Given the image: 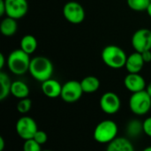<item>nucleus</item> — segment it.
I'll return each instance as SVG.
<instances>
[{"label":"nucleus","instance_id":"obj_23","mask_svg":"<svg viewBox=\"0 0 151 151\" xmlns=\"http://www.w3.org/2000/svg\"><path fill=\"white\" fill-rule=\"evenodd\" d=\"M31 107H32V102L28 97L19 99V101L17 104V110L21 114L27 113L31 110Z\"/></svg>","mask_w":151,"mask_h":151},{"label":"nucleus","instance_id":"obj_6","mask_svg":"<svg viewBox=\"0 0 151 151\" xmlns=\"http://www.w3.org/2000/svg\"><path fill=\"white\" fill-rule=\"evenodd\" d=\"M63 15L71 24H81L84 21L86 12L83 6L76 1H69L63 7Z\"/></svg>","mask_w":151,"mask_h":151},{"label":"nucleus","instance_id":"obj_16","mask_svg":"<svg viewBox=\"0 0 151 151\" xmlns=\"http://www.w3.org/2000/svg\"><path fill=\"white\" fill-rule=\"evenodd\" d=\"M18 30V23L17 19L6 16L2 19L0 23V32L4 36L11 37L16 34Z\"/></svg>","mask_w":151,"mask_h":151},{"label":"nucleus","instance_id":"obj_35","mask_svg":"<svg viewBox=\"0 0 151 151\" xmlns=\"http://www.w3.org/2000/svg\"><path fill=\"white\" fill-rule=\"evenodd\" d=\"M150 2H151V0H150Z\"/></svg>","mask_w":151,"mask_h":151},{"label":"nucleus","instance_id":"obj_11","mask_svg":"<svg viewBox=\"0 0 151 151\" xmlns=\"http://www.w3.org/2000/svg\"><path fill=\"white\" fill-rule=\"evenodd\" d=\"M6 16L19 19L23 18L28 12L27 0H4Z\"/></svg>","mask_w":151,"mask_h":151},{"label":"nucleus","instance_id":"obj_4","mask_svg":"<svg viewBox=\"0 0 151 151\" xmlns=\"http://www.w3.org/2000/svg\"><path fill=\"white\" fill-rule=\"evenodd\" d=\"M118 126L115 121L105 119L98 123L94 130V139L102 144H109L118 135Z\"/></svg>","mask_w":151,"mask_h":151},{"label":"nucleus","instance_id":"obj_1","mask_svg":"<svg viewBox=\"0 0 151 151\" xmlns=\"http://www.w3.org/2000/svg\"><path fill=\"white\" fill-rule=\"evenodd\" d=\"M53 64L47 57L36 56L31 59L28 72L37 81L43 82L50 79L53 74Z\"/></svg>","mask_w":151,"mask_h":151},{"label":"nucleus","instance_id":"obj_3","mask_svg":"<svg viewBox=\"0 0 151 151\" xmlns=\"http://www.w3.org/2000/svg\"><path fill=\"white\" fill-rule=\"evenodd\" d=\"M21 49L12 50L7 57L6 63L10 72L15 75H23L29 70L31 58Z\"/></svg>","mask_w":151,"mask_h":151},{"label":"nucleus","instance_id":"obj_13","mask_svg":"<svg viewBox=\"0 0 151 151\" xmlns=\"http://www.w3.org/2000/svg\"><path fill=\"white\" fill-rule=\"evenodd\" d=\"M144 65L145 62L142 58V53L134 51L127 56L125 67L128 73H140V72L143 69Z\"/></svg>","mask_w":151,"mask_h":151},{"label":"nucleus","instance_id":"obj_21","mask_svg":"<svg viewBox=\"0 0 151 151\" xmlns=\"http://www.w3.org/2000/svg\"><path fill=\"white\" fill-rule=\"evenodd\" d=\"M0 85H1L0 100L3 101L11 94V87H12V81L9 76L3 71L0 73Z\"/></svg>","mask_w":151,"mask_h":151},{"label":"nucleus","instance_id":"obj_8","mask_svg":"<svg viewBox=\"0 0 151 151\" xmlns=\"http://www.w3.org/2000/svg\"><path fill=\"white\" fill-rule=\"evenodd\" d=\"M37 131V124L31 117H21L16 123V132L18 135L24 141L33 139Z\"/></svg>","mask_w":151,"mask_h":151},{"label":"nucleus","instance_id":"obj_26","mask_svg":"<svg viewBox=\"0 0 151 151\" xmlns=\"http://www.w3.org/2000/svg\"><path fill=\"white\" fill-rule=\"evenodd\" d=\"M143 122V133L151 138V117H148Z\"/></svg>","mask_w":151,"mask_h":151},{"label":"nucleus","instance_id":"obj_24","mask_svg":"<svg viewBox=\"0 0 151 151\" xmlns=\"http://www.w3.org/2000/svg\"><path fill=\"white\" fill-rule=\"evenodd\" d=\"M41 146L42 145L36 142L34 139L27 140L23 145V151H42Z\"/></svg>","mask_w":151,"mask_h":151},{"label":"nucleus","instance_id":"obj_7","mask_svg":"<svg viewBox=\"0 0 151 151\" xmlns=\"http://www.w3.org/2000/svg\"><path fill=\"white\" fill-rule=\"evenodd\" d=\"M83 90L81 85V81L74 80L66 81L62 86L61 91V99L67 104H73L81 99Z\"/></svg>","mask_w":151,"mask_h":151},{"label":"nucleus","instance_id":"obj_2","mask_svg":"<svg viewBox=\"0 0 151 151\" xmlns=\"http://www.w3.org/2000/svg\"><path fill=\"white\" fill-rule=\"evenodd\" d=\"M102 60L105 65L112 69H120L125 67L127 55L125 50L117 45L105 46L101 53Z\"/></svg>","mask_w":151,"mask_h":151},{"label":"nucleus","instance_id":"obj_9","mask_svg":"<svg viewBox=\"0 0 151 151\" xmlns=\"http://www.w3.org/2000/svg\"><path fill=\"white\" fill-rule=\"evenodd\" d=\"M133 48L137 52L151 50V30L148 28H140L136 30L131 39Z\"/></svg>","mask_w":151,"mask_h":151},{"label":"nucleus","instance_id":"obj_18","mask_svg":"<svg viewBox=\"0 0 151 151\" xmlns=\"http://www.w3.org/2000/svg\"><path fill=\"white\" fill-rule=\"evenodd\" d=\"M100 81L97 77L89 75L86 76L81 81L82 90L86 94H92L96 92L100 88Z\"/></svg>","mask_w":151,"mask_h":151},{"label":"nucleus","instance_id":"obj_27","mask_svg":"<svg viewBox=\"0 0 151 151\" xmlns=\"http://www.w3.org/2000/svg\"><path fill=\"white\" fill-rule=\"evenodd\" d=\"M142 56L145 64L151 62V50H146V51L142 52Z\"/></svg>","mask_w":151,"mask_h":151},{"label":"nucleus","instance_id":"obj_20","mask_svg":"<svg viewBox=\"0 0 151 151\" xmlns=\"http://www.w3.org/2000/svg\"><path fill=\"white\" fill-rule=\"evenodd\" d=\"M126 133L130 138H137L143 133V122L139 119L130 120L126 127Z\"/></svg>","mask_w":151,"mask_h":151},{"label":"nucleus","instance_id":"obj_33","mask_svg":"<svg viewBox=\"0 0 151 151\" xmlns=\"http://www.w3.org/2000/svg\"><path fill=\"white\" fill-rule=\"evenodd\" d=\"M142 151H151V146H149V147L145 148Z\"/></svg>","mask_w":151,"mask_h":151},{"label":"nucleus","instance_id":"obj_29","mask_svg":"<svg viewBox=\"0 0 151 151\" xmlns=\"http://www.w3.org/2000/svg\"><path fill=\"white\" fill-rule=\"evenodd\" d=\"M5 65V57L3 53L0 54V69L2 70Z\"/></svg>","mask_w":151,"mask_h":151},{"label":"nucleus","instance_id":"obj_5","mask_svg":"<svg viewBox=\"0 0 151 151\" xmlns=\"http://www.w3.org/2000/svg\"><path fill=\"white\" fill-rule=\"evenodd\" d=\"M129 108L137 116L147 114L151 109V96L146 90L133 93L129 99Z\"/></svg>","mask_w":151,"mask_h":151},{"label":"nucleus","instance_id":"obj_28","mask_svg":"<svg viewBox=\"0 0 151 151\" xmlns=\"http://www.w3.org/2000/svg\"><path fill=\"white\" fill-rule=\"evenodd\" d=\"M6 14V8L4 0H0V16H4Z\"/></svg>","mask_w":151,"mask_h":151},{"label":"nucleus","instance_id":"obj_19","mask_svg":"<svg viewBox=\"0 0 151 151\" xmlns=\"http://www.w3.org/2000/svg\"><path fill=\"white\" fill-rule=\"evenodd\" d=\"M19 45H20V49L23 51H25L28 55H31L36 50L38 42H37V39L34 35H26L21 38Z\"/></svg>","mask_w":151,"mask_h":151},{"label":"nucleus","instance_id":"obj_31","mask_svg":"<svg viewBox=\"0 0 151 151\" xmlns=\"http://www.w3.org/2000/svg\"><path fill=\"white\" fill-rule=\"evenodd\" d=\"M146 91H147V93L150 95L151 96V82H150L148 85H147V87H146V89H145Z\"/></svg>","mask_w":151,"mask_h":151},{"label":"nucleus","instance_id":"obj_10","mask_svg":"<svg viewBox=\"0 0 151 151\" xmlns=\"http://www.w3.org/2000/svg\"><path fill=\"white\" fill-rule=\"evenodd\" d=\"M99 104L101 110L108 115H113L117 113L121 107V100L119 96L111 91L104 93L101 96Z\"/></svg>","mask_w":151,"mask_h":151},{"label":"nucleus","instance_id":"obj_17","mask_svg":"<svg viewBox=\"0 0 151 151\" xmlns=\"http://www.w3.org/2000/svg\"><path fill=\"white\" fill-rule=\"evenodd\" d=\"M30 93L29 88L27 83L22 81H15L12 82L11 95L18 99H23L28 97Z\"/></svg>","mask_w":151,"mask_h":151},{"label":"nucleus","instance_id":"obj_25","mask_svg":"<svg viewBox=\"0 0 151 151\" xmlns=\"http://www.w3.org/2000/svg\"><path fill=\"white\" fill-rule=\"evenodd\" d=\"M36 142H38L40 145H42L44 143H46L47 140H48V135L47 134L42 131V130H38L36 132V134H35L34 138H33Z\"/></svg>","mask_w":151,"mask_h":151},{"label":"nucleus","instance_id":"obj_14","mask_svg":"<svg viewBox=\"0 0 151 151\" xmlns=\"http://www.w3.org/2000/svg\"><path fill=\"white\" fill-rule=\"evenodd\" d=\"M62 86L63 85H61L58 81L50 78L42 82L41 88L45 96L49 98H57L61 96Z\"/></svg>","mask_w":151,"mask_h":151},{"label":"nucleus","instance_id":"obj_34","mask_svg":"<svg viewBox=\"0 0 151 151\" xmlns=\"http://www.w3.org/2000/svg\"><path fill=\"white\" fill-rule=\"evenodd\" d=\"M42 151H51V150H42Z\"/></svg>","mask_w":151,"mask_h":151},{"label":"nucleus","instance_id":"obj_30","mask_svg":"<svg viewBox=\"0 0 151 151\" xmlns=\"http://www.w3.org/2000/svg\"><path fill=\"white\" fill-rule=\"evenodd\" d=\"M5 146V142L3 137H0V151H4Z\"/></svg>","mask_w":151,"mask_h":151},{"label":"nucleus","instance_id":"obj_32","mask_svg":"<svg viewBox=\"0 0 151 151\" xmlns=\"http://www.w3.org/2000/svg\"><path fill=\"white\" fill-rule=\"evenodd\" d=\"M146 12H147V13H148V15L150 16L151 18V3L150 4V5H149V7L147 8V10H146Z\"/></svg>","mask_w":151,"mask_h":151},{"label":"nucleus","instance_id":"obj_22","mask_svg":"<svg viewBox=\"0 0 151 151\" xmlns=\"http://www.w3.org/2000/svg\"><path fill=\"white\" fill-rule=\"evenodd\" d=\"M127 5L130 9L135 12L146 11L150 4V0H127Z\"/></svg>","mask_w":151,"mask_h":151},{"label":"nucleus","instance_id":"obj_12","mask_svg":"<svg viewBox=\"0 0 151 151\" xmlns=\"http://www.w3.org/2000/svg\"><path fill=\"white\" fill-rule=\"evenodd\" d=\"M125 88L133 93L140 92L146 89V81L140 73H128L124 79Z\"/></svg>","mask_w":151,"mask_h":151},{"label":"nucleus","instance_id":"obj_15","mask_svg":"<svg viewBox=\"0 0 151 151\" xmlns=\"http://www.w3.org/2000/svg\"><path fill=\"white\" fill-rule=\"evenodd\" d=\"M106 151H134V147L128 138L117 137L107 145Z\"/></svg>","mask_w":151,"mask_h":151}]
</instances>
